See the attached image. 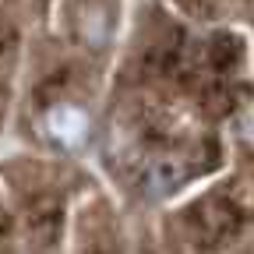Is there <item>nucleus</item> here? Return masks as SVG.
I'll return each instance as SVG.
<instances>
[{"mask_svg":"<svg viewBox=\"0 0 254 254\" xmlns=\"http://www.w3.org/2000/svg\"><path fill=\"white\" fill-rule=\"evenodd\" d=\"M46 131L67 148H78L88 138V113L74 103H60L46 113Z\"/></svg>","mask_w":254,"mask_h":254,"instance_id":"1","label":"nucleus"},{"mask_svg":"<svg viewBox=\"0 0 254 254\" xmlns=\"http://www.w3.org/2000/svg\"><path fill=\"white\" fill-rule=\"evenodd\" d=\"M180 180H184V166L177 159H155L148 166L145 187H148V194H170V190L180 187Z\"/></svg>","mask_w":254,"mask_h":254,"instance_id":"2","label":"nucleus"},{"mask_svg":"<svg viewBox=\"0 0 254 254\" xmlns=\"http://www.w3.org/2000/svg\"><path fill=\"white\" fill-rule=\"evenodd\" d=\"M237 127H240L244 141H247V145H254V106H251V110H244V117H240V124H237Z\"/></svg>","mask_w":254,"mask_h":254,"instance_id":"3","label":"nucleus"}]
</instances>
